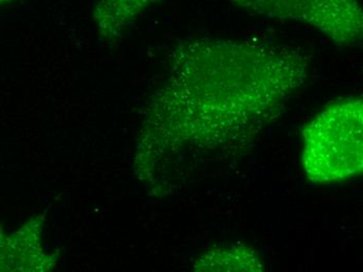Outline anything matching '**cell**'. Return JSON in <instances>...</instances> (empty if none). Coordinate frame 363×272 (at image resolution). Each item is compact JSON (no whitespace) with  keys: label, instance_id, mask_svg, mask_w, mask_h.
<instances>
[{"label":"cell","instance_id":"6da1fadb","mask_svg":"<svg viewBox=\"0 0 363 272\" xmlns=\"http://www.w3.org/2000/svg\"><path fill=\"white\" fill-rule=\"evenodd\" d=\"M306 50L289 44L205 37L182 44L152 119L211 134L216 146L278 116L309 76Z\"/></svg>","mask_w":363,"mask_h":272},{"label":"cell","instance_id":"7a4b0ae2","mask_svg":"<svg viewBox=\"0 0 363 272\" xmlns=\"http://www.w3.org/2000/svg\"><path fill=\"white\" fill-rule=\"evenodd\" d=\"M362 99L336 101L304 130L303 168L314 183L345 180L362 171Z\"/></svg>","mask_w":363,"mask_h":272},{"label":"cell","instance_id":"3957f363","mask_svg":"<svg viewBox=\"0 0 363 272\" xmlns=\"http://www.w3.org/2000/svg\"><path fill=\"white\" fill-rule=\"evenodd\" d=\"M259 17L305 24L340 44L362 41L363 14L359 0H229Z\"/></svg>","mask_w":363,"mask_h":272},{"label":"cell","instance_id":"277c9868","mask_svg":"<svg viewBox=\"0 0 363 272\" xmlns=\"http://www.w3.org/2000/svg\"><path fill=\"white\" fill-rule=\"evenodd\" d=\"M162 0H96V14L101 26H109V33L119 34L134 23L145 11Z\"/></svg>","mask_w":363,"mask_h":272},{"label":"cell","instance_id":"5b68a950","mask_svg":"<svg viewBox=\"0 0 363 272\" xmlns=\"http://www.w3.org/2000/svg\"><path fill=\"white\" fill-rule=\"evenodd\" d=\"M8 1V0H0V4H4V2Z\"/></svg>","mask_w":363,"mask_h":272}]
</instances>
